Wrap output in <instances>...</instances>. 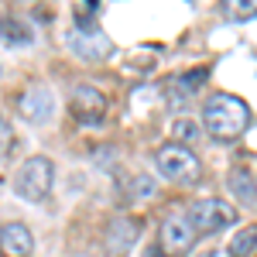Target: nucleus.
Listing matches in <instances>:
<instances>
[{
    "label": "nucleus",
    "instance_id": "6ab92c4d",
    "mask_svg": "<svg viewBox=\"0 0 257 257\" xmlns=\"http://www.w3.org/2000/svg\"><path fill=\"white\" fill-rule=\"evenodd\" d=\"M230 18H247V14H254L257 11V0H240V4H230V7H223Z\"/></svg>",
    "mask_w": 257,
    "mask_h": 257
},
{
    "label": "nucleus",
    "instance_id": "39448f33",
    "mask_svg": "<svg viewBox=\"0 0 257 257\" xmlns=\"http://www.w3.org/2000/svg\"><path fill=\"white\" fill-rule=\"evenodd\" d=\"M189 219L196 233H216V230H226L230 223H237V213L219 199H196L189 206Z\"/></svg>",
    "mask_w": 257,
    "mask_h": 257
},
{
    "label": "nucleus",
    "instance_id": "f8f14e48",
    "mask_svg": "<svg viewBox=\"0 0 257 257\" xmlns=\"http://www.w3.org/2000/svg\"><path fill=\"white\" fill-rule=\"evenodd\" d=\"M226 250H230V257H257V223L237 230Z\"/></svg>",
    "mask_w": 257,
    "mask_h": 257
},
{
    "label": "nucleus",
    "instance_id": "dca6fc26",
    "mask_svg": "<svg viewBox=\"0 0 257 257\" xmlns=\"http://www.w3.org/2000/svg\"><path fill=\"white\" fill-rule=\"evenodd\" d=\"M96 11H99V4H96V0H82V4H76V7H72L76 28H89V21L96 18Z\"/></svg>",
    "mask_w": 257,
    "mask_h": 257
},
{
    "label": "nucleus",
    "instance_id": "ddd939ff",
    "mask_svg": "<svg viewBox=\"0 0 257 257\" xmlns=\"http://www.w3.org/2000/svg\"><path fill=\"white\" fill-rule=\"evenodd\" d=\"M31 38H35V35L28 31V24H21V21H14V18H0V45L18 48V45H28Z\"/></svg>",
    "mask_w": 257,
    "mask_h": 257
},
{
    "label": "nucleus",
    "instance_id": "f257e3e1",
    "mask_svg": "<svg viewBox=\"0 0 257 257\" xmlns=\"http://www.w3.org/2000/svg\"><path fill=\"white\" fill-rule=\"evenodd\" d=\"M250 123V106L233 93H213L202 106V127L213 141H233L247 131Z\"/></svg>",
    "mask_w": 257,
    "mask_h": 257
},
{
    "label": "nucleus",
    "instance_id": "20e7f679",
    "mask_svg": "<svg viewBox=\"0 0 257 257\" xmlns=\"http://www.w3.org/2000/svg\"><path fill=\"white\" fill-rule=\"evenodd\" d=\"M69 106H72L76 123H82V127H99L106 120V96L93 82H76L72 96H69Z\"/></svg>",
    "mask_w": 257,
    "mask_h": 257
},
{
    "label": "nucleus",
    "instance_id": "6e6552de",
    "mask_svg": "<svg viewBox=\"0 0 257 257\" xmlns=\"http://www.w3.org/2000/svg\"><path fill=\"white\" fill-rule=\"evenodd\" d=\"M141 237V219L134 216H120L113 219L110 226H106V233H103V243H106V254L110 257H123Z\"/></svg>",
    "mask_w": 257,
    "mask_h": 257
},
{
    "label": "nucleus",
    "instance_id": "4468645a",
    "mask_svg": "<svg viewBox=\"0 0 257 257\" xmlns=\"http://www.w3.org/2000/svg\"><path fill=\"white\" fill-rule=\"evenodd\" d=\"M123 199H151L155 196V178L151 175H134L127 185H123Z\"/></svg>",
    "mask_w": 257,
    "mask_h": 257
},
{
    "label": "nucleus",
    "instance_id": "0eeeda50",
    "mask_svg": "<svg viewBox=\"0 0 257 257\" xmlns=\"http://www.w3.org/2000/svg\"><path fill=\"white\" fill-rule=\"evenodd\" d=\"M196 226H192V219L189 216H172L161 223V250L165 257L172 254H185V250H192V243H196Z\"/></svg>",
    "mask_w": 257,
    "mask_h": 257
},
{
    "label": "nucleus",
    "instance_id": "f3484780",
    "mask_svg": "<svg viewBox=\"0 0 257 257\" xmlns=\"http://www.w3.org/2000/svg\"><path fill=\"white\" fill-rule=\"evenodd\" d=\"M14 144H18V138H14V127H11V120H4V117H0V161H7V158H11Z\"/></svg>",
    "mask_w": 257,
    "mask_h": 257
},
{
    "label": "nucleus",
    "instance_id": "9b49d317",
    "mask_svg": "<svg viewBox=\"0 0 257 257\" xmlns=\"http://www.w3.org/2000/svg\"><path fill=\"white\" fill-rule=\"evenodd\" d=\"M226 185H230V192L237 196V202L243 209H257V182L247 168H233L226 175Z\"/></svg>",
    "mask_w": 257,
    "mask_h": 257
},
{
    "label": "nucleus",
    "instance_id": "aec40b11",
    "mask_svg": "<svg viewBox=\"0 0 257 257\" xmlns=\"http://www.w3.org/2000/svg\"><path fill=\"white\" fill-rule=\"evenodd\" d=\"M148 257H165V250H158V247H155V250H151Z\"/></svg>",
    "mask_w": 257,
    "mask_h": 257
},
{
    "label": "nucleus",
    "instance_id": "a211bd4d",
    "mask_svg": "<svg viewBox=\"0 0 257 257\" xmlns=\"http://www.w3.org/2000/svg\"><path fill=\"white\" fill-rule=\"evenodd\" d=\"M172 134H175V141H185V144H189V141L199 138V127L189 117H178L175 123H172Z\"/></svg>",
    "mask_w": 257,
    "mask_h": 257
},
{
    "label": "nucleus",
    "instance_id": "412c9836",
    "mask_svg": "<svg viewBox=\"0 0 257 257\" xmlns=\"http://www.w3.org/2000/svg\"><path fill=\"white\" fill-rule=\"evenodd\" d=\"M202 257H223V254H219V250H209V254H202Z\"/></svg>",
    "mask_w": 257,
    "mask_h": 257
},
{
    "label": "nucleus",
    "instance_id": "1a4fd4ad",
    "mask_svg": "<svg viewBox=\"0 0 257 257\" xmlns=\"http://www.w3.org/2000/svg\"><path fill=\"white\" fill-rule=\"evenodd\" d=\"M55 113V93L48 86H28L21 93V117L31 123H45Z\"/></svg>",
    "mask_w": 257,
    "mask_h": 257
},
{
    "label": "nucleus",
    "instance_id": "f03ea898",
    "mask_svg": "<svg viewBox=\"0 0 257 257\" xmlns=\"http://www.w3.org/2000/svg\"><path fill=\"white\" fill-rule=\"evenodd\" d=\"M55 185V165L45 155H31V158L21 161L18 175H14V192L24 202H45L48 192Z\"/></svg>",
    "mask_w": 257,
    "mask_h": 257
},
{
    "label": "nucleus",
    "instance_id": "2eb2a0df",
    "mask_svg": "<svg viewBox=\"0 0 257 257\" xmlns=\"http://www.w3.org/2000/svg\"><path fill=\"white\" fill-rule=\"evenodd\" d=\"M209 79V69H192V72H185V76H178V93H185V96H192L202 82Z\"/></svg>",
    "mask_w": 257,
    "mask_h": 257
},
{
    "label": "nucleus",
    "instance_id": "9d476101",
    "mask_svg": "<svg viewBox=\"0 0 257 257\" xmlns=\"http://www.w3.org/2000/svg\"><path fill=\"white\" fill-rule=\"evenodd\" d=\"M0 250L7 257H28L35 250V237L24 223H4L0 226Z\"/></svg>",
    "mask_w": 257,
    "mask_h": 257
},
{
    "label": "nucleus",
    "instance_id": "423d86ee",
    "mask_svg": "<svg viewBox=\"0 0 257 257\" xmlns=\"http://www.w3.org/2000/svg\"><path fill=\"white\" fill-rule=\"evenodd\" d=\"M65 45L76 52V59L82 62H99L103 55H110L113 52V41L106 31H99V28H72L69 35H65Z\"/></svg>",
    "mask_w": 257,
    "mask_h": 257
},
{
    "label": "nucleus",
    "instance_id": "7ed1b4c3",
    "mask_svg": "<svg viewBox=\"0 0 257 257\" xmlns=\"http://www.w3.org/2000/svg\"><path fill=\"white\" fill-rule=\"evenodd\" d=\"M158 175L175 185H196L202 175V165L185 144H165L158 151Z\"/></svg>",
    "mask_w": 257,
    "mask_h": 257
}]
</instances>
